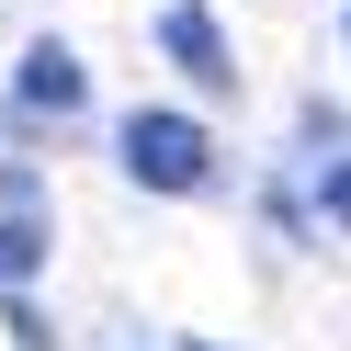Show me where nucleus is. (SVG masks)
<instances>
[{"instance_id": "obj_1", "label": "nucleus", "mask_w": 351, "mask_h": 351, "mask_svg": "<svg viewBox=\"0 0 351 351\" xmlns=\"http://www.w3.org/2000/svg\"><path fill=\"white\" fill-rule=\"evenodd\" d=\"M125 182H147V193H204V170H215V136L193 114H125Z\"/></svg>"}, {"instance_id": "obj_2", "label": "nucleus", "mask_w": 351, "mask_h": 351, "mask_svg": "<svg viewBox=\"0 0 351 351\" xmlns=\"http://www.w3.org/2000/svg\"><path fill=\"white\" fill-rule=\"evenodd\" d=\"M159 46H170V69H182L193 91H238V57H227V34H215L204 0H170V12H159Z\"/></svg>"}, {"instance_id": "obj_3", "label": "nucleus", "mask_w": 351, "mask_h": 351, "mask_svg": "<svg viewBox=\"0 0 351 351\" xmlns=\"http://www.w3.org/2000/svg\"><path fill=\"white\" fill-rule=\"evenodd\" d=\"M91 102V69L69 46H23V114H80Z\"/></svg>"}, {"instance_id": "obj_4", "label": "nucleus", "mask_w": 351, "mask_h": 351, "mask_svg": "<svg viewBox=\"0 0 351 351\" xmlns=\"http://www.w3.org/2000/svg\"><path fill=\"white\" fill-rule=\"evenodd\" d=\"M34 250H46V238H34L23 215H0V283H12V272H34Z\"/></svg>"}, {"instance_id": "obj_5", "label": "nucleus", "mask_w": 351, "mask_h": 351, "mask_svg": "<svg viewBox=\"0 0 351 351\" xmlns=\"http://www.w3.org/2000/svg\"><path fill=\"white\" fill-rule=\"evenodd\" d=\"M317 204H328V227H351V159L328 170V182H317Z\"/></svg>"}, {"instance_id": "obj_6", "label": "nucleus", "mask_w": 351, "mask_h": 351, "mask_svg": "<svg viewBox=\"0 0 351 351\" xmlns=\"http://www.w3.org/2000/svg\"><path fill=\"white\" fill-rule=\"evenodd\" d=\"M193 351H215V340H193Z\"/></svg>"}]
</instances>
